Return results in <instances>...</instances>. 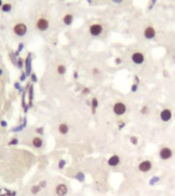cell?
I'll use <instances>...</instances> for the list:
<instances>
[{"label":"cell","instance_id":"6da1fadb","mask_svg":"<svg viewBox=\"0 0 175 196\" xmlns=\"http://www.w3.org/2000/svg\"><path fill=\"white\" fill-rule=\"evenodd\" d=\"M127 111V105H126L125 102L123 101H117L114 103L113 105V112H114L116 116H124Z\"/></svg>","mask_w":175,"mask_h":196},{"label":"cell","instance_id":"7a4b0ae2","mask_svg":"<svg viewBox=\"0 0 175 196\" xmlns=\"http://www.w3.org/2000/svg\"><path fill=\"white\" fill-rule=\"evenodd\" d=\"M159 158L161 160H168L173 156V150L168 146H164L159 150Z\"/></svg>","mask_w":175,"mask_h":196},{"label":"cell","instance_id":"3957f363","mask_svg":"<svg viewBox=\"0 0 175 196\" xmlns=\"http://www.w3.org/2000/svg\"><path fill=\"white\" fill-rule=\"evenodd\" d=\"M89 34L92 37H98L102 34L104 32V27L102 24H98V23H95V24L90 25L89 27Z\"/></svg>","mask_w":175,"mask_h":196},{"label":"cell","instance_id":"277c9868","mask_svg":"<svg viewBox=\"0 0 175 196\" xmlns=\"http://www.w3.org/2000/svg\"><path fill=\"white\" fill-rule=\"evenodd\" d=\"M28 32V27L24 23H19L13 26V33L19 37H24Z\"/></svg>","mask_w":175,"mask_h":196},{"label":"cell","instance_id":"5b68a950","mask_svg":"<svg viewBox=\"0 0 175 196\" xmlns=\"http://www.w3.org/2000/svg\"><path fill=\"white\" fill-rule=\"evenodd\" d=\"M131 61H132V63H133L134 65H142V63H145V53H142V52H140V51L133 52V53L131 54Z\"/></svg>","mask_w":175,"mask_h":196},{"label":"cell","instance_id":"8992f818","mask_svg":"<svg viewBox=\"0 0 175 196\" xmlns=\"http://www.w3.org/2000/svg\"><path fill=\"white\" fill-rule=\"evenodd\" d=\"M36 28L38 29V31H40V32H45V31H47L48 28H49V21L44 19V17H40V19H37Z\"/></svg>","mask_w":175,"mask_h":196},{"label":"cell","instance_id":"52a82bcc","mask_svg":"<svg viewBox=\"0 0 175 196\" xmlns=\"http://www.w3.org/2000/svg\"><path fill=\"white\" fill-rule=\"evenodd\" d=\"M138 171L141 173H149L153 168V162L149 160H145L138 164Z\"/></svg>","mask_w":175,"mask_h":196},{"label":"cell","instance_id":"ba28073f","mask_svg":"<svg viewBox=\"0 0 175 196\" xmlns=\"http://www.w3.org/2000/svg\"><path fill=\"white\" fill-rule=\"evenodd\" d=\"M156 35H157V31L154 28L153 26H147L143 30V37L147 40H153L156 38Z\"/></svg>","mask_w":175,"mask_h":196},{"label":"cell","instance_id":"9c48e42d","mask_svg":"<svg viewBox=\"0 0 175 196\" xmlns=\"http://www.w3.org/2000/svg\"><path fill=\"white\" fill-rule=\"evenodd\" d=\"M172 110L169 109V108H164L160 111L159 113V116H160V120L164 123H167L169 122L171 119H172Z\"/></svg>","mask_w":175,"mask_h":196},{"label":"cell","instance_id":"30bf717a","mask_svg":"<svg viewBox=\"0 0 175 196\" xmlns=\"http://www.w3.org/2000/svg\"><path fill=\"white\" fill-rule=\"evenodd\" d=\"M120 162H121V158H120V156L118 154H113L111 155L110 157L108 158V162H107V164H108L109 166H111V168H115V166H119Z\"/></svg>","mask_w":175,"mask_h":196},{"label":"cell","instance_id":"8fae6325","mask_svg":"<svg viewBox=\"0 0 175 196\" xmlns=\"http://www.w3.org/2000/svg\"><path fill=\"white\" fill-rule=\"evenodd\" d=\"M25 73L27 76H31L32 74V54L29 52L25 59Z\"/></svg>","mask_w":175,"mask_h":196},{"label":"cell","instance_id":"7c38bea8","mask_svg":"<svg viewBox=\"0 0 175 196\" xmlns=\"http://www.w3.org/2000/svg\"><path fill=\"white\" fill-rule=\"evenodd\" d=\"M68 191H69V189H68V186L66 185V184L64 183H61L58 184L57 186H56L55 188V193L57 196H66L68 194Z\"/></svg>","mask_w":175,"mask_h":196},{"label":"cell","instance_id":"4fadbf2b","mask_svg":"<svg viewBox=\"0 0 175 196\" xmlns=\"http://www.w3.org/2000/svg\"><path fill=\"white\" fill-rule=\"evenodd\" d=\"M98 106H100V101H98V99H97L96 97H93L92 99L90 100V107H91L92 114L96 113V110L97 108H98Z\"/></svg>","mask_w":175,"mask_h":196},{"label":"cell","instance_id":"5bb4252c","mask_svg":"<svg viewBox=\"0 0 175 196\" xmlns=\"http://www.w3.org/2000/svg\"><path fill=\"white\" fill-rule=\"evenodd\" d=\"M28 94H29V108L33 106V98H34V86L28 85Z\"/></svg>","mask_w":175,"mask_h":196},{"label":"cell","instance_id":"9a60e30c","mask_svg":"<svg viewBox=\"0 0 175 196\" xmlns=\"http://www.w3.org/2000/svg\"><path fill=\"white\" fill-rule=\"evenodd\" d=\"M74 22V15L72 13H66L63 17V23L66 26H71Z\"/></svg>","mask_w":175,"mask_h":196},{"label":"cell","instance_id":"2e32d148","mask_svg":"<svg viewBox=\"0 0 175 196\" xmlns=\"http://www.w3.org/2000/svg\"><path fill=\"white\" fill-rule=\"evenodd\" d=\"M69 126H68V124L66 123H62L61 125L58 126V132L62 134V135H67L68 133H69Z\"/></svg>","mask_w":175,"mask_h":196},{"label":"cell","instance_id":"e0dca14e","mask_svg":"<svg viewBox=\"0 0 175 196\" xmlns=\"http://www.w3.org/2000/svg\"><path fill=\"white\" fill-rule=\"evenodd\" d=\"M32 145L35 148H40L43 145V140L40 137H34L32 140Z\"/></svg>","mask_w":175,"mask_h":196},{"label":"cell","instance_id":"ac0fdd59","mask_svg":"<svg viewBox=\"0 0 175 196\" xmlns=\"http://www.w3.org/2000/svg\"><path fill=\"white\" fill-rule=\"evenodd\" d=\"M56 72H57L58 75H65L67 73V67H66L65 65H58L57 67H56Z\"/></svg>","mask_w":175,"mask_h":196},{"label":"cell","instance_id":"d6986e66","mask_svg":"<svg viewBox=\"0 0 175 196\" xmlns=\"http://www.w3.org/2000/svg\"><path fill=\"white\" fill-rule=\"evenodd\" d=\"M75 179L77 180V181L80 182V183H83V182L85 181V175H84V173L78 172L77 174L75 175Z\"/></svg>","mask_w":175,"mask_h":196},{"label":"cell","instance_id":"ffe728a7","mask_svg":"<svg viewBox=\"0 0 175 196\" xmlns=\"http://www.w3.org/2000/svg\"><path fill=\"white\" fill-rule=\"evenodd\" d=\"M160 180H161V178L159 177V176H154V177H151V179H149V185H151V186H155L156 184L160 182Z\"/></svg>","mask_w":175,"mask_h":196},{"label":"cell","instance_id":"44dd1931","mask_svg":"<svg viewBox=\"0 0 175 196\" xmlns=\"http://www.w3.org/2000/svg\"><path fill=\"white\" fill-rule=\"evenodd\" d=\"M24 65H25V61H24V59H23L22 57H19V58H17V63H15V67H17L19 69H22L23 67H24Z\"/></svg>","mask_w":175,"mask_h":196},{"label":"cell","instance_id":"7402d4cb","mask_svg":"<svg viewBox=\"0 0 175 196\" xmlns=\"http://www.w3.org/2000/svg\"><path fill=\"white\" fill-rule=\"evenodd\" d=\"M11 8H12V6H11L10 3H3L2 7H1V10H2L3 12H9V11L11 10Z\"/></svg>","mask_w":175,"mask_h":196},{"label":"cell","instance_id":"603a6c76","mask_svg":"<svg viewBox=\"0 0 175 196\" xmlns=\"http://www.w3.org/2000/svg\"><path fill=\"white\" fill-rule=\"evenodd\" d=\"M26 125H27V119H25L24 120V124H22V125H19V126H17V127L13 128L12 132H21L25 127H26Z\"/></svg>","mask_w":175,"mask_h":196},{"label":"cell","instance_id":"cb8c5ba5","mask_svg":"<svg viewBox=\"0 0 175 196\" xmlns=\"http://www.w3.org/2000/svg\"><path fill=\"white\" fill-rule=\"evenodd\" d=\"M40 190H41V187L39 185H33L32 187H31V193L36 195V194H38L39 192H40Z\"/></svg>","mask_w":175,"mask_h":196},{"label":"cell","instance_id":"d4e9b609","mask_svg":"<svg viewBox=\"0 0 175 196\" xmlns=\"http://www.w3.org/2000/svg\"><path fill=\"white\" fill-rule=\"evenodd\" d=\"M129 142L131 143V145L136 146V145L138 144V137H137V136H130Z\"/></svg>","mask_w":175,"mask_h":196},{"label":"cell","instance_id":"484cf974","mask_svg":"<svg viewBox=\"0 0 175 196\" xmlns=\"http://www.w3.org/2000/svg\"><path fill=\"white\" fill-rule=\"evenodd\" d=\"M149 112V107L147 105H142L140 108V113L143 114V116H145V114H147Z\"/></svg>","mask_w":175,"mask_h":196},{"label":"cell","instance_id":"4316f807","mask_svg":"<svg viewBox=\"0 0 175 196\" xmlns=\"http://www.w3.org/2000/svg\"><path fill=\"white\" fill-rule=\"evenodd\" d=\"M117 127H118L119 130H123L124 128L126 127V123L124 121H122V120H120V121H118V123H117Z\"/></svg>","mask_w":175,"mask_h":196},{"label":"cell","instance_id":"83f0119b","mask_svg":"<svg viewBox=\"0 0 175 196\" xmlns=\"http://www.w3.org/2000/svg\"><path fill=\"white\" fill-rule=\"evenodd\" d=\"M24 43H19V46H17V52H15V56H19V54L22 52V50L24 49Z\"/></svg>","mask_w":175,"mask_h":196},{"label":"cell","instance_id":"f1b7e54d","mask_svg":"<svg viewBox=\"0 0 175 196\" xmlns=\"http://www.w3.org/2000/svg\"><path fill=\"white\" fill-rule=\"evenodd\" d=\"M66 164H67V162H66L65 160H61L59 162H58L57 166H58V168H59V170H63V168L66 166Z\"/></svg>","mask_w":175,"mask_h":196},{"label":"cell","instance_id":"f546056e","mask_svg":"<svg viewBox=\"0 0 175 196\" xmlns=\"http://www.w3.org/2000/svg\"><path fill=\"white\" fill-rule=\"evenodd\" d=\"M19 144V139L17 138V137H15V138H12L10 141L8 142V145L9 146H13V145H17Z\"/></svg>","mask_w":175,"mask_h":196},{"label":"cell","instance_id":"4dcf8cb0","mask_svg":"<svg viewBox=\"0 0 175 196\" xmlns=\"http://www.w3.org/2000/svg\"><path fill=\"white\" fill-rule=\"evenodd\" d=\"M158 2V0H149V7H147V9L149 10H151V9L154 8V6L156 5V3Z\"/></svg>","mask_w":175,"mask_h":196},{"label":"cell","instance_id":"1f68e13d","mask_svg":"<svg viewBox=\"0 0 175 196\" xmlns=\"http://www.w3.org/2000/svg\"><path fill=\"white\" fill-rule=\"evenodd\" d=\"M90 92H91V91H90V89H89L88 87H84V88L82 89V91H81V94L86 96V95L90 94Z\"/></svg>","mask_w":175,"mask_h":196},{"label":"cell","instance_id":"d6a6232c","mask_svg":"<svg viewBox=\"0 0 175 196\" xmlns=\"http://www.w3.org/2000/svg\"><path fill=\"white\" fill-rule=\"evenodd\" d=\"M137 90H138V85L133 83V84L130 86V91H131L132 93H135V92H137Z\"/></svg>","mask_w":175,"mask_h":196},{"label":"cell","instance_id":"836d02e7","mask_svg":"<svg viewBox=\"0 0 175 196\" xmlns=\"http://www.w3.org/2000/svg\"><path fill=\"white\" fill-rule=\"evenodd\" d=\"M100 69H97V67H93L92 69V75L93 76H98V75H100Z\"/></svg>","mask_w":175,"mask_h":196},{"label":"cell","instance_id":"e575fe53","mask_svg":"<svg viewBox=\"0 0 175 196\" xmlns=\"http://www.w3.org/2000/svg\"><path fill=\"white\" fill-rule=\"evenodd\" d=\"M114 63H115V65H122V58H121V57H115Z\"/></svg>","mask_w":175,"mask_h":196},{"label":"cell","instance_id":"d590c367","mask_svg":"<svg viewBox=\"0 0 175 196\" xmlns=\"http://www.w3.org/2000/svg\"><path fill=\"white\" fill-rule=\"evenodd\" d=\"M27 77H28V76H27V74L23 72V73L21 74V77H19V81H21V82H24V81H26Z\"/></svg>","mask_w":175,"mask_h":196},{"label":"cell","instance_id":"8d00e7d4","mask_svg":"<svg viewBox=\"0 0 175 196\" xmlns=\"http://www.w3.org/2000/svg\"><path fill=\"white\" fill-rule=\"evenodd\" d=\"M133 80H134V84H137V85H139V83H140V78L138 77L137 75H134V77H133Z\"/></svg>","mask_w":175,"mask_h":196},{"label":"cell","instance_id":"74e56055","mask_svg":"<svg viewBox=\"0 0 175 196\" xmlns=\"http://www.w3.org/2000/svg\"><path fill=\"white\" fill-rule=\"evenodd\" d=\"M30 77H31V81H32L33 83H36L37 81H38V79H37V76H36V74H35V73L31 74Z\"/></svg>","mask_w":175,"mask_h":196},{"label":"cell","instance_id":"f35d334b","mask_svg":"<svg viewBox=\"0 0 175 196\" xmlns=\"http://www.w3.org/2000/svg\"><path fill=\"white\" fill-rule=\"evenodd\" d=\"M15 88L17 89V90H19V92H22V88H23V87L21 86V83H19V82H15Z\"/></svg>","mask_w":175,"mask_h":196},{"label":"cell","instance_id":"ab89813d","mask_svg":"<svg viewBox=\"0 0 175 196\" xmlns=\"http://www.w3.org/2000/svg\"><path fill=\"white\" fill-rule=\"evenodd\" d=\"M38 185L40 186V187H41V189H42V188H45L46 187V185H47V182L44 181V180H43V181H40V182H39Z\"/></svg>","mask_w":175,"mask_h":196},{"label":"cell","instance_id":"60d3db41","mask_svg":"<svg viewBox=\"0 0 175 196\" xmlns=\"http://www.w3.org/2000/svg\"><path fill=\"white\" fill-rule=\"evenodd\" d=\"M36 132L38 134H40V135H43L44 134V129H43V127H40V128H37L36 129Z\"/></svg>","mask_w":175,"mask_h":196},{"label":"cell","instance_id":"b9f144b4","mask_svg":"<svg viewBox=\"0 0 175 196\" xmlns=\"http://www.w3.org/2000/svg\"><path fill=\"white\" fill-rule=\"evenodd\" d=\"M0 126H1L2 128H6L7 127V122L4 121V120H1V121H0Z\"/></svg>","mask_w":175,"mask_h":196},{"label":"cell","instance_id":"7bdbcfd3","mask_svg":"<svg viewBox=\"0 0 175 196\" xmlns=\"http://www.w3.org/2000/svg\"><path fill=\"white\" fill-rule=\"evenodd\" d=\"M73 77H74V79H75V80H77L78 79V77H79V74H78V72H74L73 73Z\"/></svg>","mask_w":175,"mask_h":196},{"label":"cell","instance_id":"ee69618b","mask_svg":"<svg viewBox=\"0 0 175 196\" xmlns=\"http://www.w3.org/2000/svg\"><path fill=\"white\" fill-rule=\"evenodd\" d=\"M112 1L115 4H121V3L123 2V0H112Z\"/></svg>","mask_w":175,"mask_h":196},{"label":"cell","instance_id":"f6af8a7d","mask_svg":"<svg viewBox=\"0 0 175 196\" xmlns=\"http://www.w3.org/2000/svg\"><path fill=\"white\" fill-rule=\"evenodd\" d=\"M3 75V69H0V77Z\"/></svg>","mask_w":175,"mask_h":196},{"label":"cell","instance_id":"bcb514c9","mask_svg":"<svg viewBox=\"0 0 175 196\" xmlns=\"http://www.w3.org/2000/svg\"><path fill=\"white\" fill-rule=\"evenodd\" d=\"M2 5H3V1H2V0H0V8L2 7Z\"/></svg>","mask_w":175,"mask_h":196},{"label":"cell","instance_id":"7dc6e473","mask_svg":"<svg viewBox=\"0 0 175 196\" xmlns=\"http://www.w3.org/2000/svg\"><path fill=\"white\" fill-rule=\"evenodd\" d=\"M86 1L89 3V4H91V3H92V0H86Z\"/></svg>","mask_w":175,"mask_h":196}]
</instances>
